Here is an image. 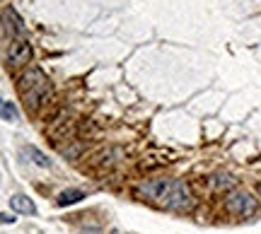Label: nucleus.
I'll list each match as a JSON object with an SVG mask.
<instances>
[{"mask_svg":"<svg viewBox=\"0 0 261 234\" xmlns=\"http://www.w3.org/2000/svg\"><path fill=\"white\" fill-rule=\"evenodd\" d=\"M234 184H237V179L232 174H227V171H218V174L208 179L211 191H230V188H234Z\"/></svg>","mask_w":261,"mask_h":234,"instance_id":"7","label":"nucleus"},{"mask_svg":"<svg viewBox=\"0 0 261 234\" xmlns=\"http://www.w3.org/2000/svg\"><path fill=\"white\" fill-rule=\"evenodd\" d=\"M10 208H12L15 213H22V215H34V213H37V206L32 203V198L22 196V193L10 198Z\"/></svg>","mask_w":261,"mask_h":234,"instance_id":"8","label":"nucleus"},{"mask_svg":"<svg viewBox=\"0 0 261 234\" xmlns=\"http://www.w3.org/2000/svg\"><path fill=\"white\" fill-rule=\"evenodd\" d=\"M0 116H3L5 121H17V109H15V104L3 102V97H0Z\"/></svg>","mask_w":261,"mask_h":234,"instance_id":"12","label":"nucleus"},{"mask_svg":"<svg viewBox=\"0 0 261 234\" xmlns=\"http://www.w3.org/2000/svg\"><path fill=\"white\" fill-rule=\"evenodd\" d=\"M80 200H85V193L80 191V188H68V191H63L61 196H58V206L61 208H68L73 206V203H80Z\"/></svg>","mask_w":261,"mask_h":234,"instance_id":"9","label":"nucleus"},{"mask_svg":"<svg viewBox=\"0 0 261 234\" xmlns=\"http://www.w3.org/2000/svg\"><path fill=\"white\" fill-rule=\"evenodd\" d=\"M32 53H34V51H32V44H29L24 37L12 39L8 46V66H12V68L24 66V63L32 61Z\"/></svg>","mask_w":261,"mask_h":234,"instance_id":"5","label":"nucleus"},{"mask_svg":"<svg viewBox=\"0 0 261 234\" xmlns=\"http://www.w3.org/2000/svg\"><path fill=\"white\" fill-rule=\"evenodd\" d=\"M162 206L169 208V210L184 213V210H191V208H194V196H191V191H189V186L184 181L174 179L167 191V196H165V200H162Z\"/></svg>","mask_w":261,"mask_h":234,"instance_id":"2","label":"nucleus"},{"mask_svg":"<svg viewBox=\"0 0 261 234\" xmlns=\"http://www.w3.org/2000/svg\"><path fill=\"white\" fill-rule=\"evenodd\" d=\"M256 191H259V196H261V181H259V186H256Z\"/></svg>","mask_w":261,"mask_h":234,"instance_id":"14","label":"nucleus"},{"mask_svg":"<svg viewBox=\"0 0 261 234\" xmlns=\"http://www.w3.org/2000/svg\"><path fill=\"white\" fill-rule=\"evenodd\" d=\"M19 92L24 97V104H27V109H39V106H44V104L51 99V94H54V87L48 82V77L44 75V70L41 68H27L22 77H19Z\"/></svg>","mask_w":261,"mask_h":234,"instance_id":"1","label":"nucleus"},{"mask_svg":"<svg viewBox=\"0 0 261 234\" xmlns=\"http://www.w3.org/2000/svg\"><path fill=\"white\" fill-rule=\"evenodd\" d=\"M15 220H17V217H12V215H5V213L0 215V222H5V225H8V222H15Z\"/></svg>","mask_w":261,"mask_h":234,"instance_id":"13","label":"nucleus"},{"mask_svg":"<svg viewBox=\"0 0 261 234\" xmlns=\"http://www.w3.org/2000/svg\"><path fill=\"white\" fill-rule=\"evenodd\" d=\"M172 181H174V179H167V177L145 179V181L138 186V191H140V196H145V198H150V200H155V203L162 206V200H165V196H167Z\"/></svg>","mask_w":261,"mask_h":234,"instance_id":"4","label":"nucleus"},{"mask_svg":"<svg viewBox=\"0 0 261 234\" xmlns=\"http://www.w3.org/2000/svg\"><path fill=\"white\" fill-rule=\"evenodd\" d=\"M24 155H27L29 159H32V162H34V164H39V167H44V169H48L51 167V159L46 157V155H44V152H39L37 148H24Z\"/></svg>","mask_w":261,"mask_h":234,"instance_id":"10","label":"nucleus"},{"mask_svg":"<svg viewBox=\"0 0 261 234\" xmlns=\"http://www.w3.org/2000/svg\"><path fill=\"white\" fill-rule=\"evenodd\" d=\"M63 157L65 159H77L80 155L85 152V142H80V140H70V145H65L63 150Z\"/></svg>","mask_w":261,"mask_h":234,"instance_id":"11","label":"nucleus"},{"mask_svg":"<svg viewBox=\"0 0 261 234\" xmlns=\"http://www.w3.org/2000/svg\"><path fill=\"white\" fill-rule=\"evenodd\" d=\"M3 22H5V29L12 34V39H22V37H24V24H22L19 15L12 8H8L5 12H3Z\"/></svg>","mask_w":261,"mask_h":234,"instance_id":"6","label":"nucleus"},{"mask_svg":"<svg viewBox=\"0 0 261 234\" xmlns=\"http://www.w3.org/2000/svg\"><path fill=\"white\" fill-rule=\"evenodd\" d=\"M225 208H227V213H232V215L252 217L254 213H256V198H254L249 191L237 188V191H232L230 196L225 198Z\"/></svg>","mask_w":261,"mask_h":234,"instance_id":"3","label":"nucleus"}]
</instances>
